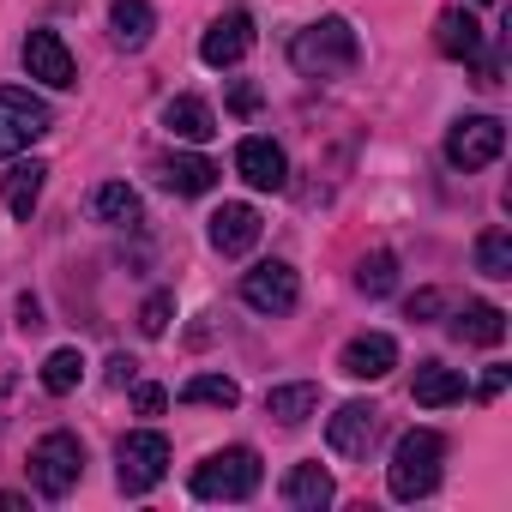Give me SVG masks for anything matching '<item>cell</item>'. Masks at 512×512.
Wrapping results in <instances>:
<instances>
[{"label":"cell","mask_w":512,"mask_h":512,"mask_svg":"<svg viewBox=\"0 0 512 512\" xmlns=\"http://www.w3.org/2000/svg\"><path fill=\"white\" fill-rule=\"evenodd\" d=\"M356 55H362V43H356L350 19H320V25H308V31L290 43V61H296V73H308V79H338V73L356 67Z\"/></svg>","instance_id":"2"},{"label":"cell","mask_w":512,"mask_h":512,"mask_svg":"<svg viewBox=\"0 0 512 512\" xmlns=\"http://www.w3.org/2000/svg\"><path fill=\"white\" fill-rule=\"evenodd\" d=\"M43 181H49V163H13L7 169V187H0V199H7V211L13 217H31L37 211V199H43Z\"/></svg>","instance_id":"20"},{"label":"cell","mask_w":512,"mask_h":512,"mask_svg":"<svg viewBox=\"0 0 512 512\" xmlns=\"http://www.w3.org/2000/svg\"><path fill=\"white\" fill-rule=\"evenodd\" d=\"M49 127H55V115H49V103H43V97H31V91H19V85L0 91V157L31 151Z\"/></svg>","instance_id":"6"},{"label":"cell","mask_w":512,"mask_h":512,"mask_svg":"<svg viewBox=\"0 0 512 512\" xmlns=\"http://www.w3.org/2000/svg\"><path fill=\"white\" fill-rule=\"evenodd\" d=\"M476 392H482V398H500V392H506V368H488V374H482V386H476Z\"/></svg>","instance_id":"33"},{"label":"cell","mask_w":512,"mask_h":512,"mask_svg":"<svg viewBox=\"0 0 512 512\" xmlns=\"http://www.w3.org/2000/svg\"><path fill=\"white\" fill-rule=\"evenodd\" d=\"M235 169H241L247 187H260V193H284V181H290L284 151H278L272 139H260V133H247V139L235 145Z\"/></svg>","instance_id":"10"},{"label":"cell","mask_w":512,"mask_h":512,"mask_svg":"<svg viewBox=\"0 0 512 512\" xmlns=\"http://www.w3.org/2000/svg\"><path fill=\"white\" fill-rule=\"evenodd\" d=\"M25 73H31V79H43L49 91L79 85V67H73V55H67L61 31H31V37H25Z\"/></svg>","instance_id":"9"},{"label":"cell","mask_w":512,"mask_h":512,"mask_svg":"<svg viewBox=\"0 0 512 512\" xmlns=\"http://www.w3.org/2000/svg\"><path fill=\"white\" fill-rule=\"evenodd\" d=\"M392 284H398V260H392L386 247H380V253H368V260L356 266V290H362V296H374V302H380V296H392Z\"/></svg>","instance_id":"27"},{"label":"cell","mask_w":512,"mask_h":512,"mask_svg":"<svg viewBox=\"0 0 512 512\" xmlns=\"http://www.w3.org/2000/svg\"><path fill=\"white\" fill-rule=\"evenodd\" d=\"M296 296H302V284H296V272H290L284 260H266V266H253V272L241 278V302H247L253 314H290Z\"/></svg>","instance_id":"8"},{"label":"cell","mask_w":512,"mask_h":512,"mask_svg":"<svg viewBox=\"0 0 512 512\" xmlns=\"http://www.w3.org/2000/svg\"><path fill=\"white\" fill-rule=\"evenodd\" d=\"M229 109L235 115H253V109H260V85H235L229 91Z\"/></svg>","instance_id":"32"},{"label":"cell","mask_w":512,"mask_h":512,"mask_svg":"<svg viewBox=\"0 0 512 512\" xmlns=\"http://www.w3.org/2000/svg\"><path fill=\"white\" fill-rule=\"evenodd\" d=\"M374 404H338L332 410V422H326V440H332V452H344V458H356V452H368V440H374Z\"/></svg>","instance_id":"14"},{"label":"cell","mask_w":512,"mask_h":512,"mask_svg":"<svg viewBox=\"0 0 512 512\" xmlns=\"http://www.w3.org/2000/svg\"><path fill=\"white\" fill-rule=\"evenodd\" d=\"M157 181L181 199H199V193L217 187V163L211 157H169V163H157Z\"/></svg>","instance_id":"16"},{"label":"cell","mask_w":512,"mask_h":512,"mask_svg":"<svg viewBox=\"0 0 512 512\" xmlns=\"http://www.w3.org/2000/svg\"><path fill=\"white\" fill-rule=\"evenodd\" d=\"M260 476H266V464H260L253 446H223L193 470V494L199 500H247L260 488Z\"/></svg>","instance_id":"3"},{"label":"cell","mask_w":512,"mask_h":512,"mask_svg":"<svg viewBox=\"0 0 512 512\" xmlns=\"http://www.w3.org/2000/svg\"><path fill=\"white\" fill-rule=\"evenodd\" d=\"M404 314H410V320H434V314H440V290H416V296L404 302Z\"/></svg>","instance_id":"30"},{"label":"cell","mask_w":512,"mask_h":512,"mask_svg":"<svg viewBox=\"0 0 512 512\" xmlns=\"http://www.w3.org/2000/svg\"><path fill=\"white\" fill-rule=\"evenodd\" d=\"M506 151V127L494 121V115H464V121H452V133H446V163L452 169H488L494 157Z\"/></svg>","instance_id":"7"},{"label":"cell","mask_w":512,"mask_h":512,"mask_svg":"<svg viewBox=\"0 0 512 512\" xmlns=\"http://www.w3.org/2000/svg\"><path fill=\"white\" fill-rule=\"evenodd\" d=\"M169 476V440L157 428H139L115 446V482L121 494H151L157 482Z\"/></svg>","instance_id":"5"},{"label":"cell","mask_w":512,"mask_h":512,"mask_svg":"<svg viewBox=\"0 0 512 512\" xmlns=\"http://www.w3.org/2000/svg\"><path fill=\"white\" fill-rule=\"evenodd\" d=\"M434 49H440L446 61H476V55H482V25H476V13L446 7L440 25H434Z\"/></svg>","instance_id":"15"},{"label":"cell","mask_w":512,"mask_h":512,"mask_svg":"<svg viewBox=\"0 0 512 512\" xmlns=\"http://www.w3.org/2000/svg\"><path fill=\"white\" fill-rule=\"evenodd\" d=\"M79 476H85V446H79V434L55 428V434H43V440L31 446V482H37V494L67 500V494L79 488Z\"/></svg>","instance_id":"4"},{"label":"cell","mask_w":512,"mask_h":512,"mask_svg":"<svg viewBox=\"0 0 512 512\" xmlns=\"http://www.w3.org/2000/svg\"><path fill=\"white\" fill-rule=\"evenodd\" d=\"M338 368H344L350 380H386V374L398 368V344H392L386 332H362V338H350V344H344Z\"/></svg>","instance_id":"12"},{"label":"cell","mask_w":512,"mask_h":512,"mask_svg":"<svg viewBox=\"0 0 512 512\" xmlns=\"http://www.w3.org/2000/svg\"><path fill=\"white\" fill-rule=\"evenodd\" d=\"M133 404H139V416H163V404H169V398H163V386H139V392H133Z\"/></svg>","instance_id":"31"},{"label":"cell","mask_w":512,"mask_h":512,"mask_svg":"<svg viewBox=\"0 0 512 512\" xmlns=\"http://www.w3.org/2000/svg\"><path fill=\"white\" fill-rule=\"evenodd\" d=\"M332 470L326 464H296L290 476H284V500L296 506V512H320V506H332Z\"/></svg>","instance_id":"18"},{"label":"cell","mask_w":512,"mask_h":512,"mask_svg":"<svg viewBox=\"0 0 512 512\" xmlns=\"http://www.w3.org/2000/svg\"><path fill=\"white\" fill-rule=\"evenodd\" d=\"M482 7H488V0H482Z\"/></svg>","instance_id":"37"},{"label":"cell","mask_w":512,"mask_h":512,"mask_svg":"<svg viewBox=\"0 0 512 512\" xmlns=\"http://www.w3.org/2000/svg\"><path fill=\"white\" fill-rule=\"evenodd\" d=\"M109 31L121 49H145L151 31H157V13H151V0H115L109 7Z\"/></svg>","instance_id":"23"},{"label":"cell","mask_w":512,"mask_h":512,"mask_svg":"<svg viewBox=\"0 0 512 512\" xmlns=\"http://www.w3.org/2000/svg\"><path fill=\"white\" fill-rule=\"evenodd\" d=\"M410 392H416V404L446 410V404H458V398H464V374H458V368H446V362H422Z\"/></svg>","instance_id":"22"},{"label":"cell","mask_w":512,"mask_h":512,"mask_svg":"<svg viewBox=\"0 0 512 512\" xmlns=\"http://www.w3.org/2000/svg\"><path fill=\"white\" fill-rule=\"evenodd\" d=\"M169 314H175V296L157 290V296L139 308V332H145V338H163V332H169Z\"/></svg>","instance_id":"29"},{"label":"cell","mask_w":512,"mask_h":512,"mask_svg":"<svg viewBox=\"0 0 512 512\" xmlns=\"http://www.w3.org/2000/svg\"><path fill=\"white\" fill-rule=\"evenodd\" d=\"M247 49H253V19H247V13H223V19L199 37V61H205V67H235Z\"/></svg>","instance_id":"11"},{"label":"cell","mask_w":512,"mask_h":512,"mask_svg":"<svg viewBox=\"0 0 512 512\" xmlns=\"http://www.w3.org/2000/svg\"><path fill=\"white\" fill-rule=\"evenodd\" d=\"M91 211H97L103 223H133V217H139V193H133L127 181H103L97 199H91Z\"/></svg>","instance_id":"26"},{"label":"cell","mask_w":512,"mask_h":512,"mask_svg":"<svg viewBox=\"0 0 512 512\" xmlns=\"http://www.w3.org/2000/svg\"><path fill=\"white\" fill-rule=\"evenodd\" d=\"M314 410H320V386L314 380H290V386H272L266 392V416L284 422V428H302Z\"/></svg>","instance_id":"17"},{"label":"cell","mask_w":512,"mask_h":512,"mask_svg":"<svg viewBox=\"0 0 512 512\" xmlns=\"http://www.w3.org/2000/svg\"><path fill=\"white\" fill-rule=\"evenodd\" d=\"M476 272L482 278H512V229H482L476 235Z\"/></svg>","instance_id":"24"},{"label":"cell","mask_w":512,"mask_h":512,"mask_svg":"<svg viewBox=\"0 0 512 512\" xmlns=\"http://www.w3.org/2000/svg\"><path fill=\"white\" fill-rule=\"evenodd\" d=\"M163 127H169L175 139H187V145H205V139L217 133V115H211L199 97H169V103H163Z\"/></svg>","instance_id":"19"},{"label":"cell","mask_w":512,"mask_h":512,"mask_svg":"<svg viewBox=\"0 0 512 512\" xmlns=\"http://www.w3.org/2000/svg\"><path fill=\"white\" fill-rule=\"evenodd\" d=\"M181 404H217V410H235L241 404V386L229 374H193L181 386Z\"/></svg>","instance_id":"25"},{"label":"cell","mask_w":512,"mask_h":512,"mask_svg":"<svg viewBox=\"0 0 512 512\" xmlns=\"http://www.w3.org/2000/svg\"><path fill=\"white\" fill-rule=\"evenodd\" d=\"M0 512H25V500L19 494H0Z\"/></svg>","instance_id":"36"},{"label":"cell","mask_w":512,"mask_h":512,"mask_svg":"<svg viewBox=\"0 0 512 512\" xmlns=\"http://www.w3.org/2000/svg\"><path fill=\"white\" fill-rule=\"evenodd\" d=\"M440 458H446V440H440L434 428H410V434L398 440L392 464H386L392 500H422V494H434V488H440Z\"/></svg>","instance_id":"1"},{"label":"cell","mask_w":512,"mask_h":512,"mask_svg":"<svg viewBox=\"0 0 512 512\" xmlns=\"http://www.w3.org/2000/svg\"><path fill=\"white\" fill-rule=\"evenodd\" d=\"M79 380H85V356H79V350H55V356L43 362V392L67 398V392H73Z\"/></svg>","instance_id":"28"},{"label":"cell","mask_w":512,"mask_h":512,"mask_svg":"<svg viewBox=\"0 0 512 512\" xmlns=\"http://www.w3.org/2000/svg\"><path fill=\"white\" fill-rule=\"evenodd\" d=\"M253 241H260V211L253 205H217L211 211V247L223 260H241Z\"/></svg>","instance_id":"13"},{"label":"cell","mask_w":512,"mask_h":512,"mask_svg":"<svg viewBox=\"0 0 512 512\" xmlns=\"http://www.w3.org/2000/svg\"><path fill=\"white\" fill-rule=\"evenodd\" d=\"M19 326H25V332H37V326H43V308H37V302H31V296H25V302H19Z\"/></svg>","instance_id":"34"},{"label":"cell","mask_w":512,"mask_h":512,"mask_svg":"<svg viewBox=\"0 0 512 512\" xmlns=\"http://www.w3.org/2000/svg\"><path fill=\"white\" fill-rule=\"evenodd\" d=\"M452 338H458V344H482V350H494V344L506 338V314H500L494 302H470V308L452 320Z\"/></svg>","instance_id":"21"},{"label":"cell","mask_w":512,"mask_h":512,"mask_svg":"<svg viewBox=\"0 0 512 512\" xmlns=\"http://www.w3.org/2000/svg\"><path fill=\"white\" fill-rule=\"evenodd\" d=\"M127 380H133V362H127V356H115V362H109V386H127Z\"/></svg>","instance_id":"35"}]
</instances>
